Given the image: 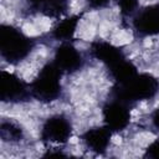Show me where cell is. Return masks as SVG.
Masks as SVG:
<instances>
[{
    "mask_svg": "<svg viewBox=\"0 0 159 159\" xmlns=\"http://www.w3.org/2000/svg\"><path fill=\"white\" fill-rule=\"evenodd\" d=\"M159 92V81L150 73L137 72L122 83H116L112 88V97H116L130 106L149 101Z\"/></svg>",
    "mask_w": 159,
    "mask_h": 159,
    "instance_id": "cell-1",
    "label": "cell"
},
{
    "mask_svg": "<svg viewBox=\"0 0 159 159\" xmlns=\"http://www.w3.org/2000/svg\"><path fill=\"white\" fill-rule=\"evenodd\" d=\"M34 40L21 29L2 24L0 27V56L10 65H17L26 60L34 50Z\"/></svg>",
    "mask_w": 159,
    "mask_h": 159,
    "instance_id": "cell-2",
    "label": "cell"
},
{
    "mask_svg": "<svg viewBox=\"0 0 159 159\" xmlns=\"http://www.w3.org/2000/svg\"><path fill=\"white\" fill-rule=\"evenodd\" d=\"M62 76L52 61L45 63L30 82L31 97L42 103L57 101L62 94Z\"/></svg>",
    "mask_w": 159,
    "mask_h": 159,
    "instance_id": "cell-3",
    "label": "cell"
},
{
    "mask_svg": "<svg viewBox=\"0 0 159 159\" xmlns=\"http://www.w3.org/2000/svg\"><path fill=\"white\" fill-rule=\"evenodd\" d=\"M73 133L71 119L62 113L47 117L40 128V139L45 145L62 147L68 143Z\"/></svg>",
    "mask_w": 159,
    "mask_h": 159,
    "instance_id": "cell-4",
    "label": "cell"
},
{
    "mask_svg": "<svg viewBox=\"0 0 159 159\" xmlns=\"http://www.w3.org/2000/svg\"><path fill=\"white\" fill-rule=\"evenodd\" d=\"M0 98L9 104H19L29 101L31 97L30 83L24 81L16 73L2 70L0 76Z\"/></svg>",
    "mask_w": 159,
    "mask_h": 159,
    "instance_id": "cell-5",
    "label": "cell"
},
{
    "mask_svg": "<svg viewBox=\"0 0 159 159\" xmlns=\"http://www.w3.org/2000/svg\"><path fill=\"white\" fill-rule=\"evenodd\" d=\"M130 104L112 97L111 99L106 101L102 106V120L103 124L109 128L113 133H120L125 130L132 119Z\"/></svg>",
    "mask_w": 159,
    "mask_h": 159,
    "instance_id": "cell-6",
    "label": "cell"
},
{
    "mask_svg": "<svg viewBox=\"0 0 159 159\" xmlns=\"http://www.w3.org/2000/svg\"><path fill=\"white\" fill-rule=\"evenodd\" d=\"M52 62L63 75H73L84 65L83 53L71 42H60L55 50Z\"/></svg>",
    "mask_w": 159,
    "mask_h": 159,
    "instance_id": "cell-7",
    "label": "cell"
},
{
    "mask_svg": "<svg viewBox=\"0 0 159 159\" xmlns=\"http://www.w3.org/2000/svg\"><path fill=\"white\" fill-rule=\"evenodd\" d=\"M133 31L139 37L159 35V4L140 7L130 20Z\"/></svg>",
    "mask_w": 159,
    "mask_h": 159,
    "instance_id": "cell-8",
    "label": "cell"
},
{
    "mask_svg": "<svg viewBox=\"0 0 159 159\" xmlns=\"http://www.w3.org/2000/svg\"><path fill=\"white\" fill-rule=\"evenodd\" d=\"M114 133L107 128L104 124L91 127L87 130H84L81 135V142L83 147L94 154H104L112 142V135Z\"/></svg>",
    "mask_w": 159,
    "mask_h": 159,
    "instance_id": "cell-9",
    "label": "cell"
},
{
    "mask_svg": "<svg viewBox=\"0 0 159 159\" xmlns=\"http://www.w3.org/2000/svg\"><path fill=\"white\" fill-rule=\"evenodd\" d=\"M89 52L97 61L102 62L107 70H111L112 67L127 58V56L119 47L103 40L94 41L91 46Z\"/></svg>",
    "mask_w": 159,
    "mask_h": 159,
    "instance_id": "cell-10",
    "label": "cell"
},
{
    "mask_svg": "<svg viewBox=\"0 0 159 159\" xmlns=\"http://www.w3.org/2000/svg\"><path fill=\"white\" fill-rule=\"evenodd\" d=\"M78 22H80V16L77 15L65 16L57 20V24L51 30V37L58 42L71 41L78 29Z\"/></svg>",
    "mask_w": 159,
    "mask_h": 159,
    "instance_id": "cell-11",
    "label": "cell"
},
{
    "mask_svg": "<svg viewBox=\"0 0 159 159\" xmlns=\"http://www.w3.org/2000/svg\"><path fill=\"white\" fill-rule=\"evenodd\" d=\"M0 138L4 144H19L25 138V130L20 123L14 119H1L0 123Z\"/></svg>",
    "mask_w": 159,
    "mask_h": 159,
    "instance_id": "cell-12",
    "label": "cell"
},
{
    "mask_svg": "<svg viewBox=\"0 0 159 159\" xmlns=\"http://www.w3.org/2000/svg\"><path fill=\"white\" fill-rule=\"evenodd\" d=\"M118 9L120 15L124 19H130L137 14V11L140 9L139 0H118Z\"/></svg>",
    "mask_w": 159,
    "mask_h": 159,
    "instance_id": "cell-13",
    "label": "cell"
},
{
    "mask_svg": "<svg viewBox=\"0 0 159 159\" xmlns=\"http://www.w3.org/2000/svg\"><path fill=\"white\" fill-rule=\"evenodd\" d=\"M144 157L159 159V138L148 144V147L144 149Z\"/></svg>",
    "mask_w": 159,
    "mask_h": 159,
    "instance_id": "cell-14",
    "label": "cell"
},
{
    "mask_svg": "<svg viewBox=\"0 0 159 159\" xmlns=\"http://www.w3.org/2000/svg\"><path fill=\"white\" fill-rule=\"evenodd\" d=\"M25 1L27 2V5H29L30 7H32L34 10H36V11H39V12H41L42 9H43L51 0H25Z\"/></svg>",
    "mask_w": 159,
    "mask_h": 159,
    "instance_id": "cell-15",
    "label": "cell"
},
{
    "mask_svg": "<svg viewBox=\"0 0 159 159\" xmlns=\"http://www.w3.org/2000/svg\"><path fill=\"white\" fill-rule=\"evenodd\" d=\"M149 122H150L152 128H153L157 133H159V107H157V108L150 113Z\"/></svg>",
    "mask_w": 159,
    "mask_h": 159,
    "instance_id": "cell-16",
    "label": "cell"
},
{
    "mask_svg": "<svg viewBox=\"0 0 159 159\" xmlns=\"http://www.w3.org/2000/svg\"><path fill=\"white\" fill-rule=\"evenodd\" d=\"M111 0H86V2L88 4V6L93 7V9H101L104 7L109 4Z\"/></svg>",
    "mask_w": 159,
    "mask_h": 159,
    "instance_id": "cell-17",
    "label": "cell"
}]
</instances>
